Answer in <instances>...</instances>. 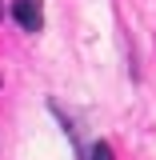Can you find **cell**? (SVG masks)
Segmentation results:
<instances>
[{"instance_id":"277c9868","label":"cell","mask_w":156,"mask_h":160,"mask_svg":"<svg viewBox=\"0 0 156 160\" xmlns=\"http://www.w3.org/2000/svg\"><path fill=\"white\" fill-rule=\"evenodd\" d=\"M0 12H4V8H0Z\"/></svg>"},{"instance_id":"7a4b0ae2","label":"cell","mask_w":156,"mask_h":160,"mask_svg":"<svg viewBox=\"0 0 156 160\" xmlns=\"http://www.w3.org/2000/svg\"><path fill=\"white\" fill-rule=\"evenodd\" d=\"M88 160H116L112 156V144H108V140H96V144L88 148Z\"/></svg>"},{"instance_id":"3957f363","label":"cell","mask_w":156,"mask_h":160,"mask_svg":"<svg viewBox=\"0 0 156 160\" xmlns=\"http://www.w3.org/2000/svg\"><path fill=\"white\" fill-rule=\"evenodd\" d=\"M0 84H4V80H0Z\"/></svg>"},{"instance_id":"6da1fadb","label":"cell","mask_w":156,"mask_h":160,"mask_svg":"<svg viewBox=\"0 0 156 160\" xmlns=\"http://www.w3.org/2000/svg\"><path fill=\"white\" fill-rule=\"evenodd\" d=\"M12 20L24 32H40L44 28V4L40 0H12Z\"/></svg>"}]
</instances>
